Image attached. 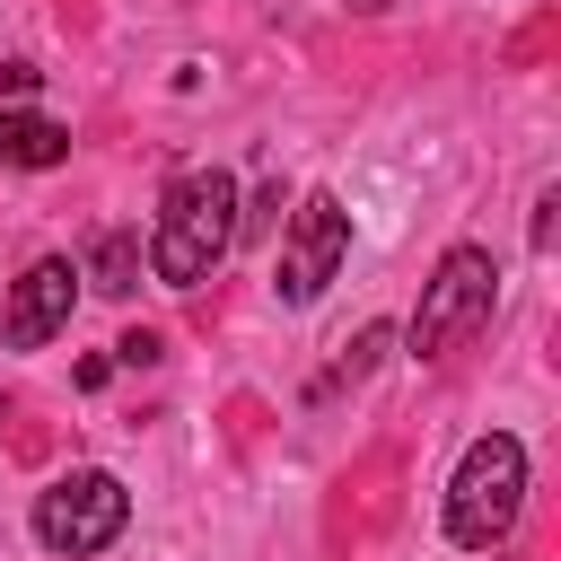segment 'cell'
Returning a JSON list of instances; mask_svg holds the SVG:
<instances>
[{
  "label": "cell",
  "mask_w": 561,
  "mask_h": 561,
  "mask_svg": "<svg viewBox=\"0 0 561 561\" xmlns=\"http://www.w3.org/2000/svg\"><path fill=\"white\" fill-rule=\"evenodd\" d=\"M140 263H149V254H140V237H131V228H114V237H96V254H88V272H79V280H88L96 298H131V289H140Z\"/></svg>",
  "instance_id": "ba28073f"
},
{
  "label": "cell",
  "mask_w": 561,
  "mask_h": 561,
  "mask_svg": "<svg viewBox=\"0 0 561 561\" xmlns=\"http://www.w3.org/2000/svg\"><path fill=\"white\" fill-rule=\"evenodd\" d=\"M237 245V175L228 167H193L167 184L158 228H149V272L167 289H202Z\"/></svg>",
  "instance_id": "6da1fadb"
},
{
  "label": "cell",
  "mask_w": 561,
  "mask_h": 561,
  "mask_svg": "<svg viewBox=\"0 0 561 561\" xmlns=\"http://www.w3.org/2000/svg\"><path fill=\"white\" fill-rule=\"evenodd\" d=\"M386 342H394V333H386V324H368V333H359V342H351V351H342V368H333V377H368V368H377V351H386Z\"/></svg>",
  "instance_id": "9c48e42d"
},
{
  "label": "cell",
  "mask_w": 561,
  "mask_h": 561,
  "mask_svg": "<svg viewBox=\"0 0 561 561\" xmlns=\"http://www.w3.org/2000/svg\"><path fill=\"white\" fill-rule=\"evenodd\" d=\"M491 298H500V263H491V245H447L438 254V272L421 280V307H412V359H447L465 333H482L491 324Z\"/></svg>",
  "instance_id": "3957f363"
},
{
  "label": "cell",
  "mask_w": 561,
  "mask_h": 561,
  "mask_svg": "<svg viewBox=\"0 0 561 561\" xmlns=\"http://www.w3.org/2000/svg\"><path fill=\"white\" fill-rule=\"evenodd\" d=\"M342 263H351V210H342V193H307L289 210V228H280V280L272 289L289 307H316Z\"/></svg>",
  "instance_id": "5b68a950"
},
{
  "label": "cell",
  "mask_w": 561,
  "mask_h": 561,
  "mask_svg": "<svg viewBox=\"0 0 561 561\" xmlns=\"http://www.w3.org/2000/svg\"><path fill=\"white\" fill-rule=\"evenodd\" d=\"M351 9H368V18H377V9H394V0H351Z\"/></svg>",
  "instance_id": "7c38bea8"
},
{
  "label": "cell",
  "mask_w": 561,
  "mask_h": 561,
  "mask_svg": "<svg viewBox=\"0 0 561 561\" xmlns=\"http://www.w3.org/2000/svg\"><path fill=\"white\" fill-rule=\"evenodd\" d=\"M517 508H526V447H517L508 430H491V438H473V447L456 456V473H447V535H456L465 552H491V543H508Z\"/></svg>",
  "instance_id": "7a4b0ae2"
},
{
  "label": "cell",
  "mask_w": 561,
  "mask_h": 561,
  "mask_svg": "<svg viewBox=\"0 0 561 561\" xmlns=\"http://www.w3.org/2000/svg\"><path fill=\"white\" fill-rule=\"evenodd\" d=\"M123 526H131V491H123L105 465H70V473H53V482L35 491V543H44L53 561H88V552H105Z\"/></svg>",
  "instance_id": "277c9868"
},
{
  "label": "cell",
  "mask_w": 561,
  "mask_h": 561,
  "mask_svg": "<svg viewBox=\"0 0 561 561\" xmlns=\"http://www.w3.org/2000/svg\"><path fill=\"white\" fill-rule=\"evenodd\" d=\"M35 96V70L26 61H0V105H26Z\"/></svg>",
  "instance_id": "8fae6325"
},
{
  "label": "cell",
  "mask_w": 561,
  "mask_h": 561,
  "mask_svg": "<svg viewBox=\"0 0 561 561\" xmlns=\"http://www.w3.org/2000/svg\"><path fill=\"white\" fill-rule=\"evenodd\" d=\"M79 307V263L70 254H35L18 280H9V307H0V342L9 351H44Z\"/></svg>",
  "instance_id": "8992f818"
},
{
  "label": "cell",
  "mask_w": 561,
  "mask_h": 561,
  "mask_svg": "<svg viewBox=\"0 0 561 561\" xmlns=\"http://www.w3.org/2000/svg\"><path fill=\"white\" fill-rule=\"evenodd\" d=\"M158 351H167V342H158V333H149V324H140V333H123V342H114V359H123V368H149V359H158Z\"/></svg>",
  "instance_id": "30bf717a"
},
{
  "label": "cell",
  "mask_w": 561,
  "mask_h": 561,
  "mask_svg": "<svg viewBox=\"0 0 561 561\" xmlns=\"http://www.w3.org/2000/svg\"><path fill=\"white\" fill-rule=\"evenodd\" d=\"M61 158H70V131L53 114L0 105V167H61Z\"/></svg>",
  "instance_id": "52a82bcc"
}]
</instances>
